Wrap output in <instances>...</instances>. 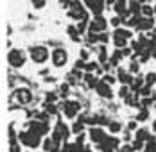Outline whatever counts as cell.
Listing matches in <instances>:
<instances>
[{"label": "cell", "instance_id": "d4e9b609", "mask_svg": "<svg viewBox=\"0 0 156 152\" xmlns=\"http://www.w3.org/2000/svg\"><path fill=\"white\" fill-rule=\"evenodd\" d=\"M142 13H144L145 16H149V18H151V16L154 15V9H153V7H149V5H144V7H142Z\"/></svg>", "mask_w": 156, "mask_h": 152}, {"label": "cell", "instance_id": "f1b7e54d", "mask_svg": "<svg viewBox=\"0 0 156 152\" xmlns=\"http://www.w3.org/2000/svg\"><path fill=\"white\" fill-rule=\"evenodd\" d=\"M47 113H48V115H56V113H58L56 106H54V104H50V102H47Z\"/></svg>", "mask_w": 156, "mask_h": 152}, {"label": "cell", "instance_id": "bcb514c9", "mask_svg": "<svg viewBox=\"0 0 156 152\" xmlns=\"http://www.w3.org/2000/svg\"><path fill=\"white\" fill-rule=\"evenodd\" d=\"M153 131H156V120L153 122Z\"/></svg>", "mask_w": 156, "mask_h": 152}, {"label": "cell", "instance_id": "b9f144b4", "mask_svg": "<svg viewBox=\"0 0 156 152\" xmlns=\"http://www.w3.org/2000/svg\"><path fill=\"white\" fill-rule=\"evenodd\" d=\"M66 93H68V86H66V84H63V86H61V95L65 97Z\"/></svg>", "mask_w": 156, "mask_h": 152}, {"label": "cell", "instance_id": "7bdbcfd3", "mask_svg": "<svg viewBox=\"0 0 156 152\" xmlns=\"http://www.w3.org/2000/svg\"><path fill=\"white\" fill-rule=\"evenodd\" d=\"M81 59H83V61L88 59V52H86V50H83V52H81Z\"/></svg>", "mask_w": 156, "mask_h": 152}, {"label": "cell", "instance_id": "4316f807", "mask_svg": "<svg viewBox=\"0 0 156 152\" xmlns=\"http://www.w3.org/2000/svg\"><path fill=\"white\" fill-rule=\"evenodd\" d=\"M84 70H86V72H97V70H99V66H97V64H95V63H86V66H84Z\"/></svg>", "mask_w": 156, "mask_h": 152}, {"label": "cell", "instance_id": "5bb4252c", "mask_svg": "<svg viewBox=\"0 0 156 152\" xmlns=\"http://www.w3.org/2000/svg\"><path fill=\"white\" fill-rule=\"evenodd\" d=\"M104 2H106V0H95V2H94V5H92V11H94L95 16L102 13V9H104Z\"/></svg>", "mask_w": 156, "mask_h": 152}, {"label": "cell", "instance_id": "f35d334b", "mask_svg": "<svg viewBox=\"0 0 156 152\" xmlns=\"http://www.w3.org/2000/svg\"><path fill=\"white\" fill-rule=\"evenodd\" d=\"M9 152H20V147H18L16 143H11V150Z\"/></svg>", "mask_w": 156, "mask_h": 152}, {"label": "cell", "instance_id": "603a6c76", "mask_svg": "<svg viewBox=\"0 0 156 152\" xmlns=\"http://www.w3.org/2000/svg\"><path fill=\"white\" fill-rule=\"evenodd\" d=\"M113 36H120V38H127V40H129V38H131V32L126 30V29H117Z\"/></svg>", "mask_w": 156, "mask_h": 152}, {"label": "cell", "instance_id": "d590c367", "mask_svg": "<svg viewBox=\"0 0 156 152\" xmlns=\"http://www.w3.org/2000/svg\"><path fill=\"white\" fill-rule=\"evenodd\" d=\"M133 150H135V149H133V147H127V145L119 149V152H133Z\"/></svg>", "mask_w": 156, "mask_h": 152}, {"label": "cell", "instance_id": "52a82bcc", "mask_svg": "<svg viewBox=\"0 0 156 152\" xmlns=\"http://www.w3.org/2000/svg\"><path fill=\"white\" fill-rule=\"evenodd\" d=\"M63 113L66 115V118H74L79 113V104L74 102V100H66V102L63 104Z\"/></svg>", "mask_w": 156, "mask_h": 152}, {"label": "cell", "instance_id": "8fae6325", "mask_svg": "<svg viewBox=\"0 0 156 152\" xmlns=\"http://www.w3.org/2000/svg\"><path fill=\"white\" fill-rule=\"evenodd\" d=\"M15 95H16V98H18L20 104H29V102L32 100V95H31L29 90H18Z\"/></svg>", "mask_w": 156, "mask_h": 152}, {"label": "cell", "instance_id": "1f68e13d", "mask_svg": "<svg viewBox=\"0 0 156 152\" xmlns=\"http://www.w3.org/2000/svg\"><path fill=\"white\" fill-rule=\"evenodd\" d=\"M32 5L40 9V7H43V5H45V0H32Z\"/></svg>", "mask_w": 156, "mask_h": 152}, {"label": "cell", "instance_id": "30bf717a", "mask_svg": "<svg viewBox=\"0 0 156 152\" xmlns=\"http://www.w3.org/2000/svg\"><path fill=\"white\" fill-rule=\"evenodd\" d=\"M109 86H111V84H108V82L102 81V82L97 84L95 90H97V93H99L101 97H104V98H111V88H109Z\"/></svg>", "mask_w": 156, "mask_h": 152}, {"label": "cell", "instance_id": "cb8c5ba5", "mask_svg": "<svg viewBox=\"0 0 156 152\" xmlns=\"http://www.w3.org/2000/svg\"><path fill=\"white\" fill-rule=\"evenodd\" d=\"M154 82H156V74H147L145 75V84L147 86H153Z\"/></svg>", "mask_w": 156, "mask_h": 152}, {"label": "cell", "instance_id": "2e32d148", "mask_svg": "<svg viewBox=\"0 0 156 152\" xmlns=\"http://www.w3.org/2000/svg\"><path fill=\"white\" fill-rule=\"evenodd\" d=\"M119 81H122V82H126V84H131V82H133V77L129 75L127 72L120 70V72H119Z\"/></svg>", "mask_w": 156, "mask_h": 152}, {"label": "cell", "instance_id": "c3c4849f", "mask_svg": "<svg viewBox=\"0 0 156 152\" xmlns=\"http://www.w3.org/2000/svg\"><path fill=\"white\" fill-rule=\"evenodd\" d=\"M138 2H144V0H138Z\"/></svg>", "mask_w": 156, "mask_h": 152}, {"label": "cell", "instance_id": "60d3db41", "mask_svg": "<svg viewBox=\"0 0 156 152\" xmlns=\"http://www.w3.org/2000/svg\"><path fill=\"white\" fill-rule=\"evenodd\" d=\"M99 41L106 43V41H108V36H106V34H99Z\"/></svg>", "mask_w": 156, "mask_h": 152}, {"label": "cell", "instance_id": "836d02e7", "mask_svg": "<svg viewBox=\"0 0 156 152\" xmlns=\"http://www.w3.org/2000/svg\"><path fill=\"white\" fill-rule=\"evenodd\" d=\"M58 98V95L56 93H47V102H54Z\"/></svg>", "mask_w": 156, "mask_h": 152}, {"label": "cell", "instance_id": "5b68a950", "mask_svg": "<svg viewBox=\"0 0 156 152\" xmlns=\"http://www.w3.org/2000/svg\"><path fill=\"white\" fill-rule=\"evenodd\" d=\"M29 131H32V133H36V134H40V136H43V134H47L48 133V125L47 122H29Z\"/></svg>", "mask_w": 156, "mask_h": 152}, {"label": "cell", "instance_id": "ee69618b", "mask_svg": "<svg viewBox=\"0 0 156 152\" xmlns=\"http://www.w3.org/2000/svg\"><path fill=\"white\" fill-rule=\"evenodd\" d=\"M127 127H129V129H135V127H136V123H135V122H129V125H127Z\"/></svg>", "mask_w": 156, "mask_h": 152}, {"label": "cell", "instance_id": "484cf974", "mask_svg": "<svg viewBox=\"0 0 156 152\" xmlns=\"http://www.w3.org/2000/svg\"><path fill=\"white\" fill-rule=\"evenodd\" d=\"M109 131L111 133H119L120 131V123L119 122H109Z\"/></svg>", "mask_w": 156, "mask_h": 152}, {"label": "cell", "instance_id": "4fadbf2b", "mask_svg": "<svg viewBox=\"0 0 156 152\" xmlns=\"http://www.w3.org/2000/svg\"><path fill=\"white\" fill-rule=\"evenodd\" d=\"M54 131H56L58 134H61L63 140H66V138H68V133H70V131H68V127H66L65 123H61V122L56 125V129H54Z\"/></svg>", "mask_w": 156, "mask_h": 152}, {"label": "cell", "instance_id": "6da1fadb", "mask_svg": "<svg viewBox=\"0 0 156 152\" xmlns=\"http://www.w3.org/2000/svg\"><path fill=\"white\" fill-rule=\"evenodd\" d=\"M40 134H36V133H32V131H25V133H20V141L23 143V145H27V147H31V149H34V147H38L40 145Z\"/></svg>", "mask_w": 156, "mask_h": 152}, {"label": "cell", "instance_id": "7402d4cb", "mask_svg": "<svg viewBox=\"0 0 156 152\" xmlns=\"http://www.w3.org/2000/svg\"><path fill=\"white\" fill-rule=\"evenodd\" d=\"M145 152H156V140H154V138L147 140V145H145Z\"/></svg>", "mask_w": 156, "mask_h": 152}, {"label": "cell", "instance_id": "e575fe53", "mask_svg": "<svg viewBox=\"0 0 156 152\" xmlns=\"http://www.w3.org/2000/svg\"><path fill=\"white\" fill-rule=\"evenodd\" d=\"M104 82H108V84H113V82H115V77H111V75H104Z\"/></svg>", "mask_w": 156, "mask_h": 152}, {"label": "cell", "instance_id": "f546056e", "mask_svg": "<svg viewBox=\"0 0 156 152\" xmlns=\"http://www.w3.org/2000/svg\"><path fill=\"white\" fill-rule=\"evenodd\" d=\"M142 147H144V141L136 138V140H135V143H133V149H135V150H138V149H142Z\"/></svg>", "mask_w": 156, "mask_h": 152}, {"label": "cell", "instance_id": "ba28073f", "mask_svg": "<svg viewBox=\"0 0 156 152\" xmlns=\"http://www.w3.org/2000/svg\"><path fill=\"white\" fill-rule=\"evenodd\" d=\"M104 29H106V20L101 15H97L94 22H90V32H102Z\"/></svg>", "mask_w": 156, "mask_h": 152}, {"label": "cell", "instance_id": "ac0fdd59", "mask_svg": "<svg viewBox=\"0 0 156 152\" xmlns=\"http://www.w3.org/2000/svg\"><path fill=\"white\" fill-rule=\"evenodd\" d=\"M142 86H144V79H142V77L133 79V82H131V90H133V91H140Z\"/></svg>", "mask_w": 156, "mask_h": 152}, {"label": "cell", "instance_id": "3957f363", "mask_svg": "<svg viewBox=\"0 0 156 152\" xmlns=\"http://www.w3.org/2000/svg\"><path fill=\"white\" fill-rule=\"evenodd\" d=\"M7 61H9V64H11L13 68H20V66H23V63H25V56H23V52H20V50H11L9 56H7Z\"/></svg>", "mask_w": 156, "mask_h": 152}, {"label": "cell", "instance_id": "8992f818", "mask_svg": "<svg viewBox=\"0 0 156 152\" xmlns=\"http://www.w3.org/2000/svg\"><path fill=\"white\" fill-rule=\"evenodd\" d=\"M68 15L72 16V18L83 20V18L86 16V11H84V7L79 4L77 0H76V2H72V4H70V11H68Z\"/></svg>", "mask_w": 156, "mask_h": 152}, {"label": "cell", "instance_id": "d6a6232c", "mask_svg": "<svg viewBox=\"0 0 156 152\" xmlns=\"http://www.w3.org/2000/svg\"><path fill=\"white\" fill-rule=\"evenodd\" d=\"M119 95H120V97H122V98H126V97H127V95H129V90H127V88H120V91H119Z\"/></svg>", "mask_w": 156, "mask_h": 152}, {"label": "cell", "instance_id": "7dc6e473", "mask_svg": "<svg viewBox=\"0 0 156 152\" xmlns=\"http://www.w3.org/2000/svg\"><path fill=\"white\" fill-rule=\"evenodd\" d=\"M153 98H154V100H156V93H154V97H153Z\"/></svg>", "mask_w": 156, "mask_h": 152}, {"label": "cell", "instance_id": "9a60e30c", "mask_svg": "<svg viewBox=\"0 0 156 152\" xmlns=\"http://www.w3.org/2000/svg\"><path fill=\"white\" fill-rule=\"evenodd\" d=\"M127 9L131 11V15H138V16H140V11H142L140 2H138V0H133V2L129 4V7H127Z\"/></svg>", "mask_w": 156, "mask_h": 152}, {"label": "cell", "instance_id": "4dcf8cb0", "mask_svg": "<svg viewBox=\"0 0 156 152\" xmlns=\"http://www.w3.org/2000/svg\"><path fill=\"white\" fill-rule=\"evenodd\" d=\"M72 131H74V133H83V122H77V123H76V125H74V129H72Z\"/></svg>", "mask_w": 156, "mask_h": 152}, {"label": "cell", "instance_id": "8d00e7d4", "mask_svg": "<svg viewBox=\"0 0 156 152\" xmlns=\"http://www.w3.org/2000/svg\"><path fill=\"white\" fill-rule=\"evenodd\" d=\"M129 70L135 74V72H138V63H131V66H129Z\"/></svg>", "mask_w": 156, "mask_h": 152}, {"label": "cell", "instance_id": "e0dca14e", "mask_svg": "<svg viewBox=\"0 0 156 152\" xmlns=\"http://www.w3.org/2000/svg\"><path fill=\"white\" fill-rule=\"evenodd\" d=\"M84 81H86V84H88V88H97V84H99V81L95 79L90 72H88V75L84 77Z\"/></svg>", "mask_w": 156, "mask_h": 152}, {"label": "cell", "instance_id": "ffe728a7", "mask_svg": "<svg viewBox=\"0 0 156 152\" xmlns=\"http://www.w3.org/2000/svg\"><path fill=\"white\" fill-rule=\"evenodd\" d=\"M136 138H138V140H142V141L151 140V136H149V131H147V129H140V131H136Z\"/></svg>", "mask_w": 156, "mask_h": 152}, {"label": "cell", "instance_id": "44dd1931", "mask_svg": "<svg viewBox=\"0 0 156 152\" xmlns=\"http://www.w3.org/2000/svg\"><path fill=\"white\" fill-rule=\"evenodd\" d=\"M113 38H115L113 43H115V47H119V48L126 47V43H127V38H120V36H113Z\"/></svg>", "mask_w": 156, "mask_h": 152}, {"label": "cell", "instance_id": "f6af8a7d", "mask_svg": "<svg viewBox=\"0 0 156 152\" xmlns=\"http://www.w3.org/2000/svg\"><path fill=\"white\" fill-rule=\"evenodd\" d=\"M117 0H106V4H115Z\"/></svg>", "mask_w": 156, "mask_h": 152}, {"label": "cell", "instance_id": "ab89813d", "mask_svg": "<svg viewBox=\"0 0 156 152\" xmlns=\"http://www.w3.org/2000/svg\"><path fill=\"white\" fill-rule=\"evenodd\" d=\"M119 23H120V18H113V20H111V25H113V27H119Z\"/></svg>", "mask_w": 156, "mask_h": 152}, {"label": "cell", "instance_id": "83f0119b", "mask_svg": "<svg viewBox=\"0 0 156 152\" xmlns=\"http://www.w3.org/2000/svg\"><path fill=\"white\" fill-rule=\"evenodd\" d=\"M147 116H149V113H147V109H142L140 113H138V122H144V120H147Z\"/></svg>", "mask_w": 156, "mask_h": 152}, {"label": "cell", "instance_id": "277c9868", "mask_svg": "<svg viewBox=\"0 0 156 152\" xmlns=\"http://www.w3.org/2000/svg\"><path fill=\"white\" fill-rule=\"evenodd\" d=\"M66 61H68V54L63 48H56L52 52V63H54V66H63V64H66Z\"/></svg>", "mask_w": 156, "mask_h": 152}, {"label": "cell", "instance_id": "d6986e66", "mask_svg": "<svg viewBox=\"0 0 156 152\" xmlns=\"http://www.w3.org/2000/svg\"><path fill=\"white\" fill-rule=\"evenodd\" d=\"M126 102H127L129 106H138V93L127 95V97H126Z\"/></svg>", "mask_w": 156, "mask_h": 152}, {"label": "cell", "instance_id": "9c48e42d", "mask_svg": "<svg viewBox=\"0 0 156 152\" xmlns=\"http://www.w3.org/2000/svg\"><path fill=\"white\" fill-rule=\"evenodd\" d=\"M90 138H92V141H95V143H99V145H101V143H102V141H104L108 136H106V133H104L102 129L94 127V129L90 131Z\"/></svg>", "mask_w": 156, "mask_h": 152}, {"label": "cell", "instance_id": "7c38bea8", "mask_svg": "<svg viewBox=\"0 0 156 152\" xmlns=\"http://www.w3.org/2000/svg\"><path fill=\"white\" fill-rule=\"evenodd\" d=\"M153 25H154V22H153V18H149V16H145V18H140L138 20V29L142 30H147V29H153Z\"/></svg>", "mask_w": 156, "mask_h": 152}, {"label": "cell", "instance_id": "74e56055", "mask_svg": "<svg viewBox=\"0 0 156 152\" xmlns=\"http://www.w3.org/2000/svg\"><path fill=\"white\" fill-rule=\"evenodd\" d=\"M99 59H101V61H106V50H104V48H101V54H99Z\"/></svg>", "mask_w": 156, "mask_h": 152}, {"label": "cell", "instance_id": "7a4b0ae2", "mask_svg": "<svg viewBox=\"0 0 156 152\" xmlns=\"http://www.w3.org/2000/svg\"><path fill=\"white\" fill-rule=\"evenodd\" d=\"M31 57L34 63H45L48 59V50L45 47H32L31 48Z\"/></svg>", "mask_w": 156, "mask_h": 152}]
</instances>
